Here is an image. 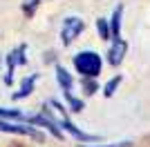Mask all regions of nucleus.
<instances>
[{"label": "nucleus", "mask_w": 150, "mask_h": 147, "mask_svg": "<svg viewBox=\"0 0 150 147\" xmlns=\"http://www.w3.org/2000/svg\"><path fill=\"white\" fill-rule=\"evenodd\" d=\"M56 80H58V85H61L63 94H65V100H67L69 109L76 111V114H79V111H83L85 103H83L81 98H76V96H74V78H72V74H69L65 67L56 65Z\"/></svg>", "instance_id": "obj_3"}, {"label": "nucleus", "mask_w": 150, "mask_h": 147, "mask_svg": "<svg viewBox=\"0 0 150 147\" xmlns=\"http://www.w3.org/2000/svg\"><path fill=\"white\" fill-rule=\"evenodd\" d=\"M74 67L76 71L81 74L83 78H96L101 74V67H103V60L96 51H79L74 56Z\"/></svg>", "instance_id": "obj_2"}, {"label": "nucleus", "mask_w": 150, "mask_h": 147, "mask_svg": "<svg viewBox=\"0 0 150 147\" xmlns=\"http://www.w3.org/2000/svg\"><path fill=\"white\" fill-rule=\"evenodd\" d=\"M96 31L101 34V38H103V40H108V38H110V27H108V20H105V18H99V20H96Z\"/></svg>", "instance_id": "obj_11"}, {"label": "nucleus", "mask_w": 150, "mask_h": 147, "mask_svg": "<svg viewBox=\"0 0 150 147\" xmlns=\"http://www.w3.org/2000/svg\"><path fill=\"white\" fill-rule=\"evenodd\" d=\"M36 80H38V74H29L25 80H23V85L16 94H13V100H20V98H27L31 92H34V87H36Z\"/></svg>", "instance_id": "obj_9"}, {"label": "nucleus", "mask_w": 150, "mask_h": 147, "mask_svg": "<svg viewBox=\"0 0 150 147\" xmlns=\"http://www.w3.org/2000/svg\"><path fill=\"white\" fill-rule=\"evenodd\" d=\"M40 5V0H25V5H23V11L27 13V16H34V11H36V7Z\"/></svg>", "instance_id": "obj_12"}, {"label": "nucleus", "mask_w": 150, "mask_h": 147, "mask_svg": "<svg viewBox=\"0 0 150 147\" xmlns=\"http://www.w3.org/2000/svg\"><path fill=\"white\" fill-rule=\"evenodd\" d=\"M130 141H123V143H112V145H79V147H130Z\"/></svg>", "instance_id": "obj_13"}, {"label": "nucleus", "mask_w": 150, "mask_h": 147, "mask_svg": "<svg viewBox=\"0 0 150 147\" xmlns=\"http://www.w3.org/2000/svg\"><path fill=\"white\" fill-rule=\"evenodd\" d=\"M121 18H123V5H117V9L112 11V18H110V36L112 40H119L121 38Z\"/></svg>", "instance_id": "obj_8"}, {"label": "nucleus", "mask_w": 150, "mask_h": 147, "mask_svg": "<svg viewBox=\"0 0 150 147\" xmlns=\"http://www.w3.org/2000/svg\"><path fill=\"white\" fill-rule=\"evenodd\" d=\"M85 31V20L79 18V16H67L63 20V27H61V43L67 47L76 40Z\"/></svg>", "instance_id": "obj_4"}, {"label": "nucleus", "mask_w": 150, "mask_h": 147, "mask_svg": "<svg viewBox=\"0 0 150 147\" xmlns=\"http://www.w3.org/2000/svg\"><path fill=\"white\" fill-rule=\"evenodd\" d=\"M47 107H50V109H43V111H45V114H47V116H50L54 123H56V127L61 129V132H67V134H72L76 141L83 143V145H85V143H94V141H99V136L88 134V132H83V129L76 127L74 123L67 118V114H65V107H63L58 100H50V103H47Z\"/></svg>", "instance_id": "obj_1"}, {"label": "nucleus", "mask_w": 150, "mask_h": 147, "mask_svg": "<svg viewBox=\"0 0 150 147\" xmlns=\"http://www.w3.org/2000/svg\"><path fill=\"white\" fill-rule=\"evenodd\" d=\"M20 65H27V45H18V47L9 51L7 56V71H5V83L11 85L13 83V69L20 67Z\"/></svg>", "instance_id": "obj_5"}, {"label": "nucleus", "mask_w": 150, "mask_h": 147, "mask_svg": "<svg viewBox=\"0 0 150 147\" xmlns=\"http://www.w3.org/2000/svg\"><path fill=\"white\" fill-rule=\"evenodd\" d=\"M125 51H128V43H125L123 38L114 40L112 47H110V51H108V62H110V65H114V67H117V65H121V62H123Z\"/></svg>", "instance_id": "obj_7"}, {"label": "nucleus", "mask_w": 150, "mask_h": 147, "mask_svg": "<svg viewBox=\"0 0 150 147\" xmlns=\"http://www.w3.org/2000/svg\"><path fill=\"white\" fill-rule=\"evenodd\" d=\"M121 80H123V76H114V78L108 80L105 87H103V96H105V98H112L114 92H117V87L121 85Z\"/></svg>", "instance_id": "obj_10"}, {"label": "nucleus", "mask_w": 150, "mask_h": 147, "mask_svg": "<svg viewBox=\"0 0 150 147\" xmlns=\"http://www.w3.org/2000/svg\"><path fill=\"white\" fill-rule=\"evenodd\" d=\"M0 132H9V134H20V136H31V138H43L40 132L31 127V125H20V123H9V120H0Z\"/></svg>", "instance_id": "obj_6"}]
</instances>
